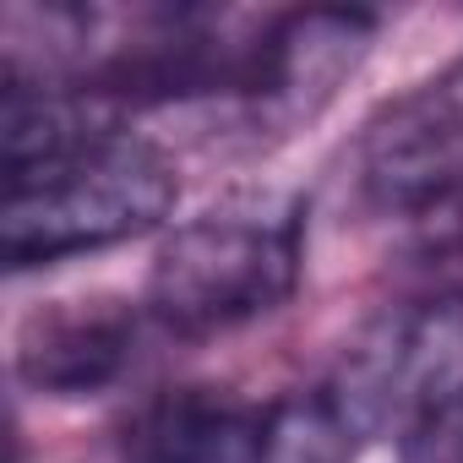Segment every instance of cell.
Returning a JSON list of instances; mask_svg holds the SVG:
<instances>
[{"label": "cell", "mask_w": 463, "mask_h": 463, "mask_svg": "<svg viewBox=\"0 0 463 463\" xmlns=\"http://www.w3.org/2000/svg\"><path fill=\"white\" fill-rule=\"evenodd\" d=\"M0 142V251L17 273L137 241L169 218L180 196L175 164L153 142L120 131L109 115H99V99L61 82L6 71Z\"/></svg>", "instance_id": "cell-1"}, {"label": "cell", "mask_w": 463, "mask_h": 463, "mask_svg": "<svg viewBox=\"0 0 463 463\" xmlns=\"http://www.w3.org/2000/svg\"><path fill=\"white\" fill-rule=\"evenodd\" d=\"M306 273V218L295 202L213 207L153 251L142 311L175 338H218L289 306Z\"/></svg>", "instance_id": "cell-2"}, {"label": "cell", "mask_w": 463, "mask_h": 463, "mask_svg": "<svg viewBox=\"0 0 463 463\" xmlns=\"http://www.w3.org/2000/svg\"><path fill=\"white\" fill-rule=\"evenodd\" d=\"M327 392L371 452L441 441L463 414V289H436L376 317L349 344Z\"/></svg>", "instance_id": "cell-3"}, {"label": "cell", "mask_w": 463, "mask_h": 463, "mask_svg": "<svg viewBox=\"0 0 463 463\" xmlns=\"http://www.w3.org/2000/svg\"><path fill=\"white\" fill-rule=\"evenodd\" d=\"M360 185L387 213L463 202V61L382 104L360 137Z\"/></svg>", "instance_id": "cell-4"}, {"label": "cell", "mask_w": 463, "mask_h": 463, "mask_svg": "<svg viewBox=\"0 0 463 463\" xmlns=\"http://www.w3.org/2000/svg\"><path fill=\"white\" fill-rule=\"evenodd\" d=\"M142 306L126 300H55L17 333V376L44 398H93L115 387L142 338Z\"/></svg>", "instance_id": "cell-5"}, {"label": "cell", "mask_w": 463, "mask_h": 463, "mask_svg": "<svg viewBox=\"0 0 463 463\" xmlns=\"http://www.w3.org/2000/svg\"><path fill=\"white\" fill-rule=\"evenodd\" d=\"M376 33V17L365 12H289L268 23V55H262V88L257 115H311L322 109L338 82L360 66L365 44Z\"/></svg>", "instance_id": "cell-6"}, {"label": "cell", "mask_w": 463, "mask_h": 463, "mask_svg": "<svg viewBox=\"0 0 463 463\" xmlns=\"http://www.w3.org/2000/svg\"><path fill=\"white\" fill-rule=\"evenodd\" d=\"M262 414L218 387H175L142 403L126 425L120 463H251Z\"/></svg>", "instance_id": "cell-7"}, {"label": "cell", "mask_w": 463, "mask_h": 463, "mask_svg": "<svg viewBox=\"0 0 463 463\" xmlns=\"http://www.w3.org/2000/svg\"><path fill=\"white\" fill-rule=\"evenodd\" d=\"M365 458H371V447L354 436V425L344 420L333 392L317 387V392H295L262 414L251 463H365Z\"/></svg>", "instance_id": "cell-8"}, {"label": "cell", "mask_w": 463, "mask_h": 463, "mask_svg": "<svg viewBox=\"0 0 463 463\" xmlns=\"http://www.w3.org/2000/svg\"><path fill=\"white\" fill-rule=\"evenodd\" d=\"M441 436H447V463H463V414H458Z\"/></svg>", "instance_id": "cell-9"}]
</instances>
